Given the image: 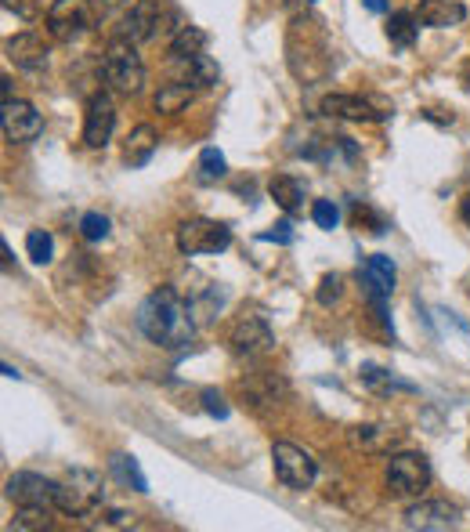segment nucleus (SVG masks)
I'll return each mask as SVG.
<instances>
[{"label":"nucleus","mask_w":470,"mask_h":532,"mask_svg":"<svg viewBox=\"0 0 470 532\" xmlns=\"http://www.w3.org/2000/svg\"><path fill=\"white\" fill-rule=\"evenodd\" d=\"M460 218L470 225V192H467V196H463V200H460Z\"/></svg>","instance_id":"nucleus-37"},{"label":"nucleus","mask_w":470,"mask_h":532,"mask_svg":"<svg viewBox=\"0 0 470 532\" xmlns=\"http://www.w3.org/2000/svg\"><path fill=\"white\" fill-rule=\"evenodd\" d=\"M134 522V514L127 511H105V525H131Z\"/></svg>","instance_id":"nucleus-36"},{"label":"nucleus","mask_w":470,"mask_h":532,"mask_svg":"<svg viewBox=\"0 0 470 532\" xmlns=\"http://www.w3.org/2000/svg\"><path fill=\"white\" fill-rule=\"evenodd\" d=\"M4 377H8V380H19V377H22V373H19V370H15V366H8V362H4Z\"/></svg>","instance_id":"nucleus-39"},{"label":"nucleus","mask_w":470,"mask_h":532,"mask_svg":"<svg viewBox=\"0 0 470 532\" xmlns=\"http://www.w3.org/2000/svg\"><path fill=\"white\" fill-rule=\"evenodd\" d=\"M94 4H98V8H102V11H113L116 4H123V0H94Z\"/></svg>","instance_id":"nucleus-38"},{"label":"nucleus","mask_w":470,"mask_h":532,"mask_svg":"<svg viewBox=\"0 0 470 532\" xmlns=\"http://www.w3.org/2000/svg\"><path fill=\"white\" fill-rule=\"evenodd\" d=\"M0 131H4V142L26 145V142H33V138H40L44 116H40L29 102L8 98V102L0 105Z\"/></svg>","instance_id":"nucleus-8"},{"label":"nucleus","mask_w":470,"mask_h":532,"mask_svg":"<svg viewBox=\"0 0 470 532\" xmlns=\"http://www.w3.org/2000/svg\"><path fill=\"white\" fill-rule=\"evenodd\" d=\"M322 113L340 116V120H362V124H376V120H387V116H391L358 95H326L322 98Z\"/></svg>","instance_id":"nucleus-14"},{"label":"nucleus","mask_w":470,"mask_h":532,"mask_svg":"<svg viewBox=\"0 0 470 532\" xmlns=\"http://www.w3.org/2000/svg\"><path fill=\"white\" fill-rule=\"evenodd\" d=\"M113 127H116V105L109 95H94L87 102V113H84V145L87 149H105L109 138H113Z\"/></svg>","instance_id":"nucleus-11"},{"label":"nucleus","mask_w":470,"mask_h":532,"mask_svg":"<svg viewBox=\"0 0 470 532\" xmlns=\"http://www.w3.org/2000/svg\"><path fill=\"white\" fill-rule=\"evenodd\" d=\"M228 344H232L235 355L257 359V355H268L275 348V333L264 323V315H239L228 330Z\"/></svg>","instance_id":"nucleus-7"},{"label":"nucleus","mask_w":470,"mask_h":532,"mask_svg":"<svg viewBox=\"0 0 470 532\" xmlns=\"http://www.w3.org/2000/svg\"><path fill=\"white\" fill-rule=\"evenodd\" d=\"M384 478L395 496H420L431 485V464L423 453H391Z\"/></svg>","instance_id":"nucleus-5"},{"label":"nucleus","mask_w":470,"mask_h":532,"mask_svg":"<svg viewBox=\"0 0 470 532\" xmlns=\"http://www.w3.org/2000/svg\"><path fill=\"white\" fill-rule=\"evenodd\" d=\"M109 467H113V475L120 478L123 485H131L134 493H149V478L141 475V467H138V460H134V456L116 453L113 460H109Z\"/></svg>","instance_id":"nucleus-25"},{"label":"nucleus","mask_w":470,"mask_h":532,"mask_svg":"<svg viewBox=\"0 0 470 532\" xmlns=\"http://www.w3.org/2000/svg\"><path fill=\"white\" fill-rule=\"evenodd\" d=\"M94 4L91 0H55L47 8V33L55 40H76L91 26Z\"/></svg>","instance_id":"nucleus-9"},{"label":"nucleus","mask_w":470,"mask_h":532,"mask_svg":"<svg viewBox=\"0 0 470 532\" xmlns=\"http://www.w3.org/2000/svg\"><path fill=\"white\" fill-rule=\"evenodd\" d=\"M369 11H384V0H366Z\"/></svg>","instance_id":"nucleus-40"},{"label":"nucleus","mask_w":470,"mask_h":532,"mask_svg":"<svg viewBox=\"0 0 470 532\" xmlns=\"http://www.w3.org/2000/svg\"><path fill=\"white\" fill-rule=\"evenodd\" d=\"M102 80L116 95H138L145 84V62L131 40L116 37L102 55Z\"/></svg>","instance_id":"nucleus-2"},{"label":"nucleus","mask_w":470,"mask_h":532,"mask_svg":"<svg viewBox=\"0 0 470 532\" xmlns=\"http://www.w3.org/2000/svg\"><path fill=\"white\" fill-rule=\"evenodd\" d=\"M11 529H51V507H19Z\"/></svg>","instance_id":"nucleus-30"},{"label":"nucleus","mask_w":470,"mask_h":532,"mask_svg":"<svg viewBox=\"0 0 470 532\" xmlns=\"http://www.w3.org/2000/svg\"><path fill=\"white\" fill-rule=\"evenodd\" d=\"M178 250L185 257H199V254H221V250L232 247V228L225 221H210V218H188L178 225V236H174Z\"/></svg>","instance_id":"nucleus-4"},{"label":"nucleus","mask_w":470,"mask_h":532,"mask_svg":"<svg viewBox=\"0 0 470 532\" xmlns=\"http://www.w3.org/2000/svg\"><path fill=\"white\" fill-rule=\"evenodd\" d=\"M58 496V482L44 475H33V471H19V475L8 478V500L15 507H55Z\"/></svg>","instance_id":"nucleus-10"},{"label":"nucleus","mask_w":470,"mask_h":532,"mask_svg":"<svg viewBox=\"0 0 470 532\" xmlns=\"http://www.w3.org/2000/svg\"><path fill=\"white\" fill-rule=\"evenodd\" d=\"M311 218H315V225H319V228L333 232V228L340 225V210L333 207V200H319L315 207H311Z\"/></svg>","instance_id":"nucleus-32"},{"label":"nucleus","mask_w":470,"mask_h":532,"mask_svg":"<svg viewBox=\"0 0 470 532\" xmlns=\"http://www.w3.org/2000/svg\"><path fill=\"white\" fill-rule=\"evenodd\" d=\"M463 15H467V11H463V4H456V0H420V8H416V19L434 29L456 26V22H463Z\"/></svg>","instance_id":"nucleus-18"},{"label":"nucleus","mask_w":470,"mask_h":532,"mask_svg":"<svg viewBox=\"0 0 470 532\" xmlns=\"http://www.w3.org/2000/svg\"><path fill=\"white\" fill-rule=\"evenodd\" d=\"M156 145H160V134H156V127L138 124L131 131V138H127V145H123V160L131 163V167H145V163L152 160Z\"/></svg>","instance_id":"nucleus-19"},{"label":"nucleus","mask_w":470,"mask_h":532,"mask_svg":"<svg viewBox=\"0 0 470 532\" xmlns=\"http://www.w3.org/2000/svg\"><path fill=\"white\" fill-rule=\"evenodd\" d=\"M192 98H196V87L188 84V80H174V84H163L156 91V109L163 116H178L192 105Z\"/></svg>","instance_id":"nucleus-20"},{"label":"nucleus","mask_w":470,"mask_h":532,"mask_svg":"<svg viewBox=\"0 0 470 532\" xmlns=\"http://www.w3.org/2000/svg\"><path fill=\"white\" fill-rule=\"evenodd\" d=\"M268 192H272V200L279 203V207L286 210L290 218L304 210V185L297 178H290V174H279V178H272Z\"/></svg>","instance_id":"nucleus-21"},{"label":"nucleus","mask_w":470,"mask_h":532,"mask_svg":"<svg viewBox=\"0 0 470 532\" xmlns=\"http://www.w3.org/2000/svg\"><path fill=\"white\" fill-rule=\"evenodd\" d=\"M80 236H84L87 243H102V239L109 236V218L98 214V210L84 214V218H80Z\"/></svg>","instance_id":"nucleus-31"},{"label":"nucleus","mask_w":470,"mask_h":532,"mask_svg":"<svg viewBox=\"0 0 470 532\" xmlns=\"http://www.w3.org/2000/svg\"><path fill=\"white\" fill-rule=\"evenodd\" d=\"M348 442L362 453H391L402 446V431L387 428V424H358L348 431Z\"/></svg>","instance_id":"nucleus-16"},{"label":"nucleus","mask_w":470,"mask_h":532,"mask_svg":"<svg viewBox=\"0 0 470 532\" xmlns=\"http://www.w3.org/2000/svg\"><path fill=\"white\" fill-rule=\"evenodd\" d=\"M26 254H29V261L47 265V261L55 257V239H51V232H44V228H33V232L26 236Z\"/></svg>","instance_id":"nucleus-27"},{"label":"nucleus","mask_w":470,"mask_h":532,"mask_svg":"<svg viewBox=\"0 0 470 532\" xmlns=\"http://www.w3.org/2000/svg\"><path fill=\"white\" fill-rule=\"evenodd\" d=\"M228 174V160H225V152H217V149H203L199 152V160H196V178L203 181V185H214V181H221Z\"/></svg>","instance_id":"nucleus-26"},{"label":"nucleus","mask_w":470,"mask_h":532,"mask_svg":"<svg viewBox=\"0 0 470 532\" xmlns=\"http://www.w3.org/2000/svg\"><path fill=\"white\" fill-rule=\"evenodd\" d=\"M4 48H8L11 62L22 69H44L47 66V44H44V37H37V33H19V37H11Z\"/></svg>","instance_id":"nucleus-17"},{"label":"nucleus","mask_w":470,"mask_h":532,"mask_svg":"<svg viewBox=\"0 0 470 532\" xmlns=\"http://www.w3.org/2000/svg\"><path fill=\"white\" fill-rule=\"evenodd\" d=\"M272 464H275V478H279L286 489H311V482L319 475V467H315L311 453H304V449L293 446V442H275Z\"/></svg>","instance_id":"nucleus-6"},{"label":"nucleus","mask_w":470,"mask_h":532,"mask_svg":"<svg viewBox=\"0 0 470 532\" xmlns=\"http://www.w3.org/2000/svg\"><path fill=\"white\" fill-rule=\"evenodd\" d=\"M105 500V485L102 475H94L87 467H73L62 482H58V496H55V507L69 518H87L102 507Z\"/></svg>","instance_id":"nucleus-3"},{"label":"nucleus","mask_w":470,"mask_h":532,"mask_svg":"<svg viewBox=\"0 0 470 532\" xmlns=\"http://www.w3.org/2000/svg\"><path fill=\"white\" fill-rule=\"evenodd\" d=\"M405 525L409 529H423V532H442V529H456L460 525V511L442 500H423L405 511Z\"/></svg>","instance_id":"nucleus-13"},{"label":"nucleus","mask_w":470,"mask_h":532,"mask_svg":"<svg viewBox=\"0 0 470 532\" xmlns=\"http://www.w3.org/2000/svg\"><path fill=\"white\" fill-rule=\"evenodd\" d=\"M207 33L199 26H181L174 37H170V55L178 58V62H185V58H192V55H199V51L207 48Z\"/></svg>","instance_id":"nucleus-22"},{"label":"nucleus","mask_w":470,"mask_h":532,"mask_svg":"<svg viewBox=\"0 0 470 532\" xmlns=\"http://www.w3.org/2000/svg\"><path fill=\"white\" fill-rule=\"evenodd\" d=\"M362 380H366L369 388H376V391H416L413 384L395 380L387 370H380V366H362Z\"/></svg>","instance_id":"nucleus-28"},{"label":"nucleus","mask_w":470,"mask_h":532,"mask_svg":"<svg viewBox=\"0 0 470 532\" xmlns=\"http://www.w3.org/2000/svg\"><path fill=\"white\" fill-rule=\"evenodd\" d=\"M138 330L149 337L152 344L178 352L196 337V319H192V304L174 290V286H160L152 290L138 308Z\"/></svg>","instance_id":"nucleus-1"},{"label":"nucleus","mask_w":470,"mask_h":532,"mask_svg":"<svg viewBox=\"0 0 470 532\" xmlns=\"http://www.w3.org/2000/svg\"><path fill=\"white\" fill-rule=\"evenodd\" d=\"M199 402H203V409H207L210 417H217V420L228 417V402H225V395H221V391L207 388L203 395H199Z\"/></svg>","instance_id":"nucleus-33"},{"label":"nucleus","mask_w":470,"mask_h":532,"mask_svg":"<svg viewBox=\"0 0 470 532\" xmlns=\"http://www.w3.org/2000/svg\"><path fill=\"white\" fill-rule=\"evenodd\" d=\"M416 33H420V19H416L413 11H395V15L387 19V40H391L395 48H413Z\"/></svg>","instance_id":"nucleus-23"},{"label":"nucleus","mask_w":470,"mask_h":532,"mask_svg":"<svg viewBox=\"0 0 470 532\" xmlns=\"http://www.w3.org/2000/svg\"><path fill=\"white\" fill-rule=\"evenodd\" d=\"M340 276H326L322 279V290H319V304H333L340 297Z\"/></svg>","instance_id":"nucleus-35"},{"label":"nucleus","mask_w":470,"mask_h":532,"mask_svg":"<svg viewBox=\"0 0 470 532\" xmlns=\"http://www.w3.org/2000/svg\"><path fill=\"white\" fill-rule=\"evenodd\" d=\"M243 388V395L246 399H254V406H272L275 402V380L272 377H254V380H243L239 384Z\"/></svg>","instance_id":"nucleus-29"},{"label":"nucleus","mask_w":470,"mask_h":532,"mask_svg":"<svg viewBox=\"0 0 470 532\" xmlns=\"http://www.w3.org/2000/svg\"><path fill=\"white\" fill-rule=\"evenodd\" d=\"M362 283H366V294L369 297H391L395 294V283H398V268L395 261L387 254H373L366 257V265H362Z\"/></svg>","instance_id":"nucleus-15"},{"label":"nucleus","mask_w":470,"mask_h":532,"mask_svg":"<svg viewBox=\"0 0 470 532\" xmlns=\"http://www.w3.org/2000/svg\"><path fill=\"white\" fill-rule=\"evenodd\" d=\"M160 22H163V8L156 0H134L131 11L120 22V37L131 40V44H145V40L156 37Z\"/></svg>","instance_id":"nucleus-12"},{"label":"nucleus","mask_w":470,"mask_h":532,"mask_svg":"<svg viewBox=\"0 0 470 532\" xmlns=\"http://www.w3.org/2000/svg\"><path fill=\"white\" fill-rule=\"evenodd\" d=\"M261 239L264 243H282V247H290L293 243V228H290V221H275L268 232H261Z\"/></svg>","instance_id":"nucleus-34"},{"label":"nucleus","mask_w":470,"mask_h":532,"mask_svg":"<svg viewBox=\"0 0 470 532\" xmlns=\"http://www.w3.org/2000/svg\"><path fill=\"white\" fill-rule=\"evenodd\" d=\"M185 69H188V84L192 87H217V80H221V69H217V62L210 55H192L185 58Z\"/></svg>","instance_id":"nucleus-24"}]
</instances>
